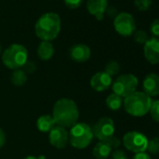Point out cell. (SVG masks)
<instances>
[{"mask_svg":"<svg viewBox=\"0 0 159 159\" xmlns=\"http://www.w3.org/2000/svg\"><path fill=\"white\" fill-rule=\"evenodd\" d=\"M56 125L62 126L64 128L72 127L80 116L79 109L75 101L70 98H60L58 99L53 108L52 115Z\"/></svg>","mask_w":159,"mask_h":159,"instance_id":"1","label":"cell"},{"mask_svg":"<svg viewBox=\"0 0 159 159\" xmlns=\"http://www.w3.org/2000/svg\"><path fill=\"white\" fill-rule=\"evenodd\" d=\"M61 30V19L55 12H47L36 23L35 32L42 41H52L57 38Z\"/></svg>","mask_w":159,"mask_h":159,"instance_id":"2","label":"cell"},{"mask_svg":"<svg viewBox=\"0 0 159 159\" xmlns=\"http://www.w3.org/2000/svg\"><path fill=\"white\" fill-rule=\"evenodd\" d=\"M152 101V98L145 93L136 91L124 99L123 105L129 115L133 117H142L149 112Z\"/></svg>","mask_w":159,"mask_h":159,"instance_id":"3","label":"cell"},{"mask_svg":"<svg viewBox=\"0 0 159 159\" xmlns=\"http://www.w3.org/2000/svg\"><path fill=\"white\" fill-rule=\"evenodd\" d=\"M28 52L26 48L21 44H12L2 52V62L10 69L22 68L26 63Z\"/></svg>","mask_w":159,"mask_h":159,"instance_id":"4","label":"cell"},{"mask_svg":"<svg viewBox=\"0 0 159 159\" xmlns=\"http://www.w3.org/2000/svg\"><path fill=\"white\" fill-rule=\"evenodd\" d=\"M94 138L92 127L85 123H77L68 132V141L76 149H84Z\"/></svg>","mask_w":159,"mask_h":159,"instance_id":"5","label":"cell"},{"mask_svg":"<svg viewBox=\"0 0 159 159\" xmlns=\"http://www.w3.org/2000/svg\"><path fill=\"white\" fill-rule=\"evenodd\" d=\"M138 85V78L134 74L126 73L122 74L116 78V80L111 84V88L114 94L121 97L122 98H125L137 91Z\"/></svg>","mask_w":159,"mask_h":159,"instance_id":"6","label":"cell"},{"mask_svg":"<svg viewBox=\"0 0 159 159\" xmlns=\"http://www.w3.org/2000/svg\"><path fill=\"white\" fill-rule=\"evenodd\" d=\"M147 137L139 131H129L123 137V144L125 148L134 153L142 152L147 150Z\"/></svg>","mask_w":159,"mask_h":159,"instance_id":"7","label":"cell"},{"mask_svg":"<svg viewBox=\"0 0 159 159\" xmlns=\"http://www.w3.org/2000/svg\"><path fill=\"white\" fill-rule=\"evenodd\" d=\"M115 31L122 37H130L136 31V22L134 17L128 12L117 14L113 21Z\"/></svg>","mask_w":159,"mask_h":159,"instance_id":"8","label":"cell"},{"mask_svg":"<svg viewBox=\"0 0 159 159\" xmlns=\"http://www.w3.org/2000/svg\"><path fill=\"white\" fill-rule=\"evenodd\" d=\"M94 137L98 139L100 141H108L111 137L114 136L115 126L114 122L110 117H101L92 127Z\"/></svg>","mask_w":159,"mask_h":159,"instance_id":"9","label":"cell"},{"mask_svg":"<svg viewBox=\"0 0 159 159\" xmlns=\"http://www.w3.org/2000/svg\"><path fill=\"white\" fill-rule=\"evenodd\" d=\"M49 140L52 146L57 149H63L68 143V132L66 128L55 125L50 131Z\"/></svg>","mask_w":159,"mask_h":159,"instance_id":"10","label":"cell"},{"mask_svg":"<svg viewBox=\"0 0 159 159\" xmlns=\"http://www.w3.org/2000/svg\"><path fill=\"white\" fill-rule=\"evenodd\" d=\"M145 59L152 65L159 64V39L151 38L143 46Z\"/></svg>","mask_w":159,"mask_h":159,"instance_id":"11","label":"cell"},{"mask_svg":"<svg viewBox=\"0 0 159 159\" xmlns=\"http://www.w3.org/2000/svg\"><path fill=\"white\" fill-rule=\"evenodd\" d=\"M112 84V78L106 72L100 71L94 74L90 80L91 87L97 92H104Z\"/></svg>","mask_w":159,"mask_h":159,"instance_id":"12","label":"cell"},{"mask_svg":"<svg viewBox=\"0 0 159 159\" xmlns=\"http://www.w3.org/2000/svg\"><path fill=\"white\" fill-rule=\"evenodd\" d=\"M143 93L150 98L159 96V75L156 73H149L145 76L142 82Z\"/></svg>","mask_w":159,"mask_h":159,"instance_id":"13","label":"cell"},{"mask_svg":"<svg viewBox=\"0 0 159 159\" xmlns=\"http://www.w3.org/2000/svg\"><path fill=\"white\" fill-rule=\"evenodd\" d=\"M68 55L74 62L84 63L91 57V50L85 44H75L69 49Z\"/></svg>","mask_w":159,"mask_h":159,"instance_id":"14","label":"cell"},{"mask_svg":"<svg viewBox=\"0 0 159 159\" xmlns=\"http://www.w3.org/2000/svg\"><path fill=\"white\" fill-rule=\"evenodd\" d=\"M87 11L97 20L102 21L108 9V0H87Z\"/></svg>","mask_w":159,"mask_h":159,"instance_id":"15","label":"cell"},{"mask_svg":"<svg viewBox=\"0 0 159 159\" xmlns=\"http://www.w3.org/2000/svg\"><path fill=\"white\" fill-rule=\"evenodd\" d=\"M112 148L108 141L98 142L93 149V155L97 159H107L111 153Z\"/></svg>","mask_w":159,"mask_h":159,"instance_id":"16","label":"cell"},{"mask_svg":"<svg viewBox=\"0 0 159 159\" xmlns=\"http://www.w3.org/2000/svg\"><path fill=\"white\" fill-rule=\"evenodd\" d=\"M37 52H38V56L41 60L48 61L52 57V55L54 53L53 45L50 41H41L38 47Z\"/></svg>","mask_w":159,"mask_h":159,"instance_id":"17","label":"cell"},{"mask_svg":"<svg viewBox=\"0 0 159 159\" xmlns=\"http://www.w3.org/2000/svg\"><path fill=\"white\" fill-rule=\"evenodd\" d=\"M56 125L55 121L52 115H41L37 120V127L40 132H50Z\"/></svg>","mask_w":159,"mask_h":159,"instance_id":"18","label":"cell"},{"mask_svg":"<svg viewBox=\"0 0 159 159\" xmlns=\"http://www.w3.org/2000/svg\"><path fill=\"white\" fill-rule=\"evenodd\" d=\"M123 101L124 100L121 97L112 93L109 95L108 98H106V105L111 111H118L123 106Z\"/></svg>","mask_w":159,"mask_h":159,"instance_id":"19","label":"cell"},{"mask_svg":"<svg viewBox=\"0 0 159 159\" xmlns=\"http://www.w3.org/2000/svg\"><path fill=\"white\" fill-rule=\"evenodd\" d=\"M26 81H27V76H26V73L23 69L19 68L13 71L11 75V83L14 85L22 86L26 83Z\"/></svg>","mask_w":159,"mask_h":159,"instance_id":"20","label":"cell"},{"mask_svg":"<svg viewBox=\"0 0 159 159\" xmlns=\"http://www.w3.org/2000/svg\"><path fill=\"white\" fill-rule=\"evenodd\" d=\"M104 72H106L111 78H112V76L118 75L119 72H120V65H119V63L117 61H115V60H111V61L108 62L107 65L105 66Z\"/></svg>","mask_w":159,"mask_h":159,"instance_id":"21","label":"cell"},{"mask_svg":"<svg viewBox=\"0 0 159 159\" xmlns=\"http://www.w3.org/2000/svg\"><path fill=\"white\" fill-rule=\"evenodd\" d=\"M147 151L152 154L159 153V137H154L148 140Z\"/></svg>","mask_w":159,"mask_h":159,"instance_id":"22","label":"cell"},{"mask_svg":"<svg viewBox=\"0 0 159 159\" xmlns=\"http://www.w3.org/2000/svg\"><path fill=\"white\" fill-rule=\"evenodd\" d=\"M149 112L152 121L159 123V99L152 101V105H151Z\"/></svg>","mask_w":159,"mask_h":159,"instance_id":"23","label":"cell"},{"mask_svg":"<svg viewBox=\"0 0 159 159\" xmlns=\"http://www.w3.org/2000/svg\"><path fill=\"white\" fill-rule=\"evenodd\" d=\"M133 38L134 40L138 43V44H145V42L149 39L148 38V34L144 31V30H138L135 31V33L133 34Z\"/></svg>","mask_w":159,"mask_h":159,"instance_id":"24","label":"cell"},{"mask_svg":"<svg viewBox=\"0 0 159 159\" xmlns=\"http://www.w3.org/2000/svg\"><path fill=\"white\" fill-rule=\"evenodd\" d=\"M152 0H135V6L139 11H144L148 10L151 6Z\"/></svg>","mask_w":159,"mask_h":159,"instance_id":"25","label":"cell"},{"mask_svg":"<svg viewBox=\"0 0 159 159\" xmlns=\"http://www.w3.org/2000/svg\"><path fill=\"white\" fill-rule=\"evenodd\" d=\"M150 31H151L152 35L153 36V38L159 39V18L153 20L152 22V24L150 25Z\"/></svg>","mask_w":159,"mask_h":159,"instance_id":"26","label":"cell"},{"mask_svg":"<svg viewBox=\"0 0 159 159\" xmlns=\"http://www.w3.org/2000/svg\"><path fill=\"white\" fill-rule=\"evenodd\" d=\"M64 2L67 8L74 10V9H78L79 7H81L84 0H64Z\"/></svg>","mask_w":159,"mask_h":159,"instance_id":"27","label":"cell"},{"mask_svg":"<svg viewBox=\"0 0 159 159\" xmlns=\"http://www.w3.org/2000/svg\"><path fill=\"white\" fill-rule=\"evenodd\" d=\"M111 159H128V157L124 151L116 149L111 153Z\"/></svg>","mask_w":159,"mask_h":159,"instance_id":"28","label":"cell"},{"mask_svg":"<svg viewBox=\"0 0 159 159\" xmlns=\"http://www.w3.org/2000/svg\"><path fill=\"white\" fill-rule=\"evenodd\" d=\"M25 69H23L25 73L26 72H29V73H33L35 70H36V65L34 62H31V61H26V63L25 64V66H23Z\"/></svg>","mask_w":159,"mask_h":159,"instance_id":"29","label":"cell"},{"mask_svg":"<svg viewBox=\"0 0 159 159\" xmlns=\"http://www.w3.org/2000/svg\"><path fill=\"white\" fill-rule=\"evenodd\" d=\"M108 142H109V144L111 145V147L112 149H117V148H119L120 145H121V140H120L118 138H116L115 136L111 137V138L108 140Z\"/></svg>","mask_w":159,"mask_h":159,"instance_id":"30","label":"cell"},{"mask_svg":"<svg viewBox=\"0 0 159 159\" xmlns=\"http://www.w3.org/2000/svg\"><path fill=\"white\" fill-rule=\"evenodd\" d=\"M133 159H152V158L149 155V153H147L146 152H142L135 153Z\"/></svg>","mask_w":159,"mask_h":159,"instance_id":"31","label":"cell"},{"mask_svg":"<svg viewBox=\"0 0 159 159\" xmlns=\"http://www.w3.org/2000/svg\"><path fill=\"white\" fill-rule=\"evenodd\" d=\"M6 143V134L3 129L0 127V148L3 147Z\"/></svg>","mask_w":159,"mask_h":159,"instance_id":"32","label":"cell"},{"mask_svg":"<svg viewBox=\"0 0 159 159\" xmlns=\"http://www.w3.org/2000/svg\"><path fill=\"white\" fill-rule=\"evenodd\" d=\"M24 159H38V157H35V156H33V155H29V156H26V157L24 158Z\"/></svg>","mask_w":159,"mask_h":159,"instance_id":"33","label":"cell"},{"mask_svg":"<svg viewBox=\"0 0 159 159\" xmlns=\"http://www.w3.org/2000/svg\"><path fill=\"white\" fill-rule=\"evenodd\" d=\"M38 159H45V156L44 155H40V156L38 157Z\"/></svg>","mask_w":159,"mask_h":159,"instance_id":"34","label":"cell"},{"mask_svg":"<svg viewBox=\"0 0 159 159\" xmlns=\"http://www.w3.org/2000/svg\"><path fill=\"white\" fill-rule=\"evenodd\" d=\"M1 53H2V45L0 43V55H1Z\"/></svg>","mask_w":159,"mask_h":159,"instance_id":"35","label":"cell"}]
</instances>
